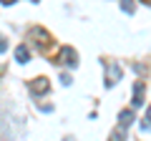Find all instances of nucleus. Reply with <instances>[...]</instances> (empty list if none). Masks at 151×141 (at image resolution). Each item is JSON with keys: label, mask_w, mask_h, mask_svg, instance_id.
Returning a JSON list of instances; mask_svg holds the SVG:
<instances>
[{"label": "nucleus", "mask_w": 151, "mask_h": 141, "mask_svg": "<svg viewBox=\"0 0 151 141\" xmlns=\"http://www.w3.org/2000/svg\"><path fill=\"white\" fill-rule=\"evenodd\" d=\"M58 60L63 65H68V68H76V65H78V53H76L70 45H63V48L58 50Z\"/></svg>", "instance_id": "1"}, {"label": "nucleus", "mask_w": 151, "mask_h": 141, "mask_svg": "<svg viewBox=\"0 0 151 141\" xmlns=\"http://www.w3.org/2000/svg\"><path fill=\"white\" fill-rule=\"evenodd\" d=\"M119 81H121V65H119V63H111V65L106 68V88L116 86Z\"/></svg>", "instance_id": "2"}, {"label": "nucleus", "mask_w": 151, "mask_h": 141, "mask_svg": "<svg viewBox=\"0 0 151 141\" xmlns=\"http://www.w3.org/2000/svg\"><path fill=\"white\" fill-rule=\"evenodd\" d=\"M30 35L35 38V43H38V48H40V50H45V48H48V43H50V35H48L45 30H38V28H35V30H30Z\"/></svg>", "instance_id": "3"}, {"label": "nucleus", "mask_w": 151, "mask_h": 141, "mask_svg": "<svg viewBox=\"0 0 151 141\" xmlns=\"http://www.w3.org/2000/svg\"><path fill=\"white\" fill-rule=\"evenodd\" d=\"M141 103H144V81H136L134 83V98H131V106L139 109Z\"/></svg>", "instance_id": "4"}, {"label": "nucleus", "mask_w": 151, "mask_h": 141, "mask_svg": "<svg viewBox=\"0 0 151 141\" xmlns=\"http://www.w3.org/2000/svg\"><path fill=\"white\" fill-rule=\"evenodd\" d=\"M48 88H50V83H48V78H43V76L35 78V81H30V91L35 93V96L38 93H48Z\"/></svg>", "instance_id": "5"}, {"label": "nucleus", "mask_w": 151, "mask_h": 141, "mask_svg": "<svg viewBox=\"0 0 151 141\" xmlns=\"http://www.w3.org/2000/svg\"><path fill=\"white\" fill-rule=\"evenodd\" d=\"M119 124L124 126V129H126V126H131V124H134V111H131V109L121 111V114H119Z\"/></svg>", "instance_id": "6"}, {"label": "nucleus", "mask_w": 151, "mask_h": 141, "mask_svg": "<svg viewBox=\"0 0 151 141\" xmlns=\"http://www.w3.org/2000/svg\"><path fill=\"white\" fill-rule=\"evenodd\" d=\"M15 60L18 63H28V60H30V53H28L25 45H18L15 48Z\"/></svg>", "instance_id": "7"}, {"label": "nucleus", "mask_w": 151, "mask_h": 141, "mask_svg": "<svg viewBox=\"0 0 151 141\" xmlns=\"http://www.w3.org/2000/svg\"><path fill=\"white\" fill-rule=\"evenodd\" d=\"M121 10H124V13H129V15H131V13L136 10V3H134V0H121Z\"/></svg>", "instance_id": "8"}, {"label": "nucleus", "mask_w": 151, "mask_h": 141, "mask_svg": "<svg viewBox=\"0 0 151 141\" xmlns=\"http://www.w3.org/2000/svg\"><path fill=\"white\" fill-rule=\"evenodd\" d=\"M5 48H8V40H5V38H0V53H3Z\"/></svg>", "instance_id": "9"}, {"label": "nucleus", "mask_w": 151, "mask_h": 141, "mask_svg": "<svg viewBox=\"0 0 151 141\" xmlns=\"http://www.w3.org/2000/svg\"><path fill=\"white\" fill-rule=\"evenodd\" d=\"M0 3H3V5H13V3H15V0H0Z\"/></svg>", "instance_id": "10"}, {"label": "nucleus", "mask_w": 151, "mask_h": 141, "mask_svg": "<svg viewBox=\"0 0 151 141\" xmlns=\"http://www.w3.org/2000/svg\"><path fill=\"white\" fill-rule=\"evenodd\" d=\"M144 3H149V5H151V0H144Z\"/></svg>", "instance_id": "11"}, {"label": "nucleus", "mask_w": 151, "mask_h": 141, "mask_svg": "<svg viewBox=\"0 0 151 141\" xmlns=\"http://www.w3.org/2000/svg\"><path fill=\"white\" fill-rule=\"evenodd\" d=\"M30 3H38V0H30Z\"/></svg>", "instance_id": "12"}]
</instances>
